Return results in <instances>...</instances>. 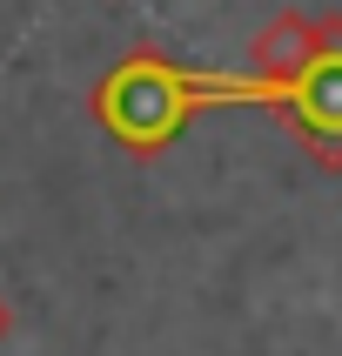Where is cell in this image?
Returning <instances> with one entry per match:
<instances>
[{
    "mask_svg": "<svg viewBox=\"0 0 342 356\" xmlns=\"http://www.w3.org/2000/svg\"><path fill=\"white\" fill-rule=\"evenodd\" d=\"M7 323H14V316H7V302H0V337H7Z\"/></svg>",
    "mask_w": 342,
    "mask_h": 356,
    "instance_id": "1",
    "label": "cell"
}]
</instances>
